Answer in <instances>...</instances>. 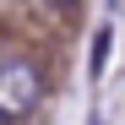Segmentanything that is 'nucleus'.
Listing matches in <instances>:
<instances>
[{"label":"nucleus","mask_w":125,"mask_h":125,"mask_svg":"<svg viewBox=\"0 0 125 125\" xmlns=\"http://www.w3.org/2000/svg\"><path fill=\"white\" fill-rule=\"evenodd\" d=\"M38 98H44V71H38V60L6 54L0 60V125L27 120L38 109Z\"/></svg>","instance_id":"1"},{"label":"nucleus","mask_w":125,"mask_h":125,"mask_svg":"<svg viewBox=\"0 0 125 125\" xmlns=\"http://www.w3.org/2000/svg\"><path fill=\"white\" fill-rule=\"evenodd\" d=\"M109 38H114L109 27H98V33H93V76H103V65H109Z\"/></svg>","instance_id":"2"},{"label":"nucleus","mask_w":125,"mask_h":125,"mask_svg":"<svg viewBox=\"0 0 125 125\" xmlns=\"http://www.w3.org/2000/svg\"><path fill=\"white\" fill-rule=\"evenodd\" d=\"M44 6H54V11H71V6H76V0H44Z\"/></svg>","instance_id":"3"}]
</instances>
